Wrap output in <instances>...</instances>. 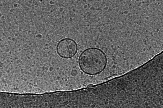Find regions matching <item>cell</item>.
<instances>
[{
  "label": "cell",
  "instance_id": "obj_1",
  "mask_svg": "<svg viewBox=\"0 0 163 108\" xmlns=\"http://www.w3.org/2000/svg\"><path fill=\"white\" fill-rule=\"evenodd\" d=\"M106 62V57L104 53L96 48L91 47L85 49L81 53L79 59L81 69L89 75H95L101 72L105 68Z\"/></svg>",
  "mask_w": 163,
  "mask_h": 108
},
{
  "label": "cell",
  "instance_id": "obj_2",
  "mask_svg": "<svg viewBox=\"0 0 163 108\" xmlns=\"http://www.w3.org/2000/svg\"><path fill=\"white\" fill-rule=\"evenodd\" d=\"M57 51L61 57L65 58L72 57L76 53L77 46L72 39L66 38L60 41L57 46Z\"/></svg>",
  "mask_w": 163,
  "mask_h": 108
}]
</instances>
